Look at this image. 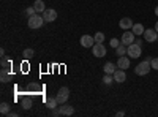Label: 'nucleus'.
Instances as JSON below:
<instances>
[{
    "mask_svg": "<svg viewBox=\"0 0 158 117\" xmlns=\"http://www.w3.org/2000/svg\"><path fill=\"white\" fill-rule=\"evenodd\" d=\"M150 57L147 59V60H144V62H141L139 65H136V68H135V73L138 74V76H146V74H149V71L152 70V65H150Z\"/></svg>",
    "mask_w": 158,
    "mask_h": 117,
    "instance_id": "nucleus-1",
    "label": "nucleus"
},
{
    "mask_svg": "<svg viewBox=\"0 0 158 117\" xmlns=\"http://www.w3.org/2000/svg\"><path fill=\"white\" fill-rule=\"evenodd\" d=\"M29 27L32 29V30H36V29H40L41 25L44 24V18L43 16H40L38 13H35L33 16H29Z\"/></svg>",
    "mask_w": 158,
    "mask_h": 117,
    "instance_id": "nucleus-2",
    "label": "nucleus"
},
{
    "mask_svg": "<svg viewBox=\"0 0 158 117\" xmlns=\"http://www.w3.org/2000/svg\"><path fill=\"white\" fill-rule=\"evenodd\" d=\"M127 54L131 57V59H138V57H141V54H142V46H139L138 43H131V44H128L127 46Z\"/></svg>",
    "mask_w": 158,
    "mask_h": 117,
    "instance_id": "nucleus-3",
    "label": "nucleus"
},
{
    "mask_svg": "<svg viewBox=\"0 0 158 117\" xmlns=\"http://www.w3.org/2000/svg\"><path fill=\"white\" fill-rule=\"evenodd\" d=\"M57 101H59V105H63V103H67L68 98H70V89L68 87H60L59 89V92L56 95Z\"/></svg>",
    "mask_w": 158,
    "mask_h": 117,
    "instance_id": "nucleus-4",
    "label": "nucleus"
},
{
    "mask_svg": "<svg viewBox=\"0 0 158 117\" xmlns=\"http://www.w3.org/2000/svg\"><path fill=\"white\" fill-rule=\"evenodd\" d=\"M92 52H94V56H95V57L101 59V57L106 56V48H104V44H103V43H95L94 46H92Z\"/></svg>",
    "mask_w": 158,
    "mask_h": 117,
    "instance_id": "nucleus-5",
    "label": "nucleus"
},
{
    "mask_svg": "<svg viewBox=\"0 0 158 117\" xmlns=\"http://www.w3.org/2000/svg\"><path fill=\"white\" fill-rule=\"evenodd\" d=\"M144 40L147 43H153L158 40V32L155 29H146L144 30Z\"/></svg>",
    "mask_w": 158,
    "mask_h": 117,
    "instance_id": "nucleus-6",
    "label": "nucleus"
},
{
    "mask_svg": "<svg viewBox=\"0 0 158 117\" xmlns=\"http://www.w3.org/2000/svg\"><path fill=\"white\" fill-rule=\"evenodd\" d=\"M43 18H44V22H54L57 19V11L52 8H46L43 11Z\"/></svg>",
    "mask_w": 158,
    "mask_h": 117,
    "instance_id": "nucleus-7",
    "label": "nucleus"
},
{
    "mask_svg": "<svg viewBox=\"0 0 158 117\" xmlns=\"http://www.w3.org/2000/svg\"><path fill=\"white\" fill-rule=\"evenodd\" d=\"M120 43H122V44H125V46H128V44H131V43H135V33L131 32V30H127V32H123Z\"/></svg>",
    "mask_w": 158,
    "mask_h": 117,
    "instance_id": "nucleus-8",
    "label": "nucleus"
},
{
    "mask_svg": "<svg viewBox=\"0 0 158 117\" xmlns=\"http://www.w3.org/2000/svg\"><path fill=\"white\" fill-rule=\"evenodd\" d=\"M79 43H81L82 48H92V46L95 44V38H94V36H90V35H84V36H81Z\"/></svg>",
    "mask_w": 158,
    "mask_h": 117,
    "instance_id": "nucleus-9",
    "label": "nucleus"
},
{
    "mask_svg": "<svg viewBox=\"0 0 158 117\" xmlns=\"http://www.w3.org/2000/svg\"><path fill=\"white\" fill-rule=\"evenodd\" d=\"M112 76H114V81H115V82H125V81H127V73H125V70H122V68L115 70Z\"/></svg>",
    "mask_w": 158,
    "mask_h": 117,
    "instance_id": "nucleus-10",
    "label": "nucleus"
},
{
    "mask_svg": "<svg viewBox=\"0 0 158 117\" xmlns=\"http://www.w3.org/2000/svg\"><path fill=\"white\" fill-rule=\"evenodd\" d=\"M59 111H60V115H73L74 114V108L71 105H67V103L59 106Z\"/></svg>",
    "mask_w": 158,
    "mask_h": 117,
    "instance_id": "nucleus-11",
    "label": "nucleus"
},
{
    "mask_svg": "<svg viewBox=\"0 0 158 117\" xmlns=\"http://www.w3.org/2000/svg\"><path fill=\"white\" fill-rule=\"evenodd\" d=\"M118 25H120L122 30H130L131 27H133V21H131V18H122L120 22H118Z\"/></svg>",
    "mask_w": 158,
    "mask_h": 117,
    "instance_id": "nucleus-12",
    "label": "nucleus"
},
{
    "mask_svg": "<svg viewBox=\"0 0 158 117\" xmlns=\"http://www.w3.org/2000/svg\"><path fill=\"white\" fill-rule=\"evenodd\" d=\"M117 68H122V70L130 68V59H128V57H125V56L118 57V60H117Z\"/></svg>",
    "mask_w": 158,
    "mask_h": 117,
    "instance_id": "nucleus-13",
    "label": "nucleus"
},
{
    "mask_svg": "<svg viewBox=\"0 0 158 117\" xmlns=\"http://www.w3.org/2000/svg\"><path fill=\"white\" fill-rule=\"evenodd\" d=\"M0 81L2 82H10L11 81V73L8 68H2V71H0Z\"/></svg>",
    "mask_w": 158,
    "mask_h": 117,
    "instance_id": "nucleus-14",
    "label": "nucleus"
},
{
    "mask_svg": "<svg viewBox=\"0 0 158 117\" xmlns=\"http://www.w3.org/2000/svg\"><path fill=\"white\" fill-rule=\"evenodd\" d=\"M46 106L52 111V109H56V108H59V101H57V98L56 97H49L48 100H46Z\"/></svg>",
    "mask_w": 158,
    "mask_h": 117,
    "instance_id": "nucleus-15",
    "label": "nucleus"
},
{
    "mask_svg": "<svg viewBox=\"0 0 158 117\" xmlns=\"http://www.w3.org/2000/svg\"><path fill=\"white\" fill-rule=\"evenodd\" d=\"M144 30H146V29H144V25L142 24H133V27H131V32H133L136 36H139V35H144Z\"/></svg>",
    "mask_w": 158,
    "mask_h": 117,
    "instance_id": "nucleus-16",
    "label": "nucleus"
},
{
    "mask_svg": "<svg viewBox=\"0 0 158 117\" xmlns=\"http://www.w3.org/2000/svg\"><path fill=\"white\" fill-rule=\"evenodd\" d=\"M103 70H104V73H106V74H114V71L117 70V67H115L112 62H108V63H104Z\"/></svg>",
    "mask_w": 158,
    "mask_h": 117,
    "instance_id": "nucleus-17",
    "label": "nucleus"
},
{
    "mask_svg": "<svg viewBox=\"0 0 158 117\" xmlns=\"http://www.w3.org/2000/svg\"><path fill=\"white\" fill-rule=\"evenodd\" d=\"M21 103H22V108H24V109H30L32 105H33V100L29 98V97H24V98L21 100Z\"/></svg>",
    "mask_w": 158,
    "mask_h": 117,
    "instance_id": "nucleus-18",
    "label": "nucleus"
},
{
    "mask_svg": "<svg viewBox=\"0 0 158 117\" xmlns=\"http://www.w3.org/2000/svg\"><path fill=\"white\" fill-rule=\"evenodd\" d=\"M33 8L36 10V13H43V11L46 10V6H44V2H43V0H36V2L33 3Z\"/></svg>",
    "mask_w": 158,
    "mask_h": 117,
    "instance_id": "nucleus-19",
    "label": "nucleus"
},
{
    "mask_svg": "<svg viewBox=\"0 0 158 117\" xmlns=\"http://www.w3.org/2000/svg\"><path fill=\"white\" fill-rule=\"evenodd\" d=\"M127 51H128V49H127V46L120 43V44H118V46L115 48V54H117L118 57H122V56H125V54H127Z\"/></svg>",
    "mask_w": 158,
    "mask_h": 117,
    "instance_id": "nucleus-20",
    "label": "nucleus"
},
{
    "mask_svg": "<svg viewBox=\"0 0 158 117\" xmlns=\"http://www.w3.org/2000/svg\"><path fill=\"white\" fill-rule=\"evenodd\" d=\"M0 112H2L3 115L10 114V105L8 103H2V105H0Z\"/></svg>",
    "mask_w": 158,
    "mask_h": 117,
    "instance_id": "nucleus-21",
    "label": "nucleus"
},
{
    "mask_svg": "<svg viewBox=\"0 0 158 117\" xmlns=\"http://www.w3.org/2000/svg\"><path fill=\"white\" fill-rule=\"evenodd\" d=\"M94 38H95V43H103L104 41V33L103 32H97Z\"/></svg>",
    "mask_w": 158,
    "mask_h": 117,
    "instance_id": "nucleus-22",
    "label": "nucleus"
},
{
    "mask_svg": "<svg viewBox=\"0 0 158 117\" xmlns=\"http://www.w3.org/2000/svg\"><path fill=\"white\" fill-rule=\"evenodd\" d=\"M103 82L106 84V86H109L111 82H114V76H111V74H104V77H103Z\"/></svg>",
    "mask_w": 158,
    "mask_h": 117,
    "instance_id": "nucleus-23",
    "label": "nucleus"
},
{
    "mask_svg": "<svg viewBox=\"0 0 158 117\" xmlns=\"http://www.w3.org/2000/svg\"><path fill=\"white\" fill-rule=\"evenodd\" d=\"M33 54H35V51H33V49H30V48H27V49L24 51V57H25V59H30Z\"/></svg>",
    "mask_w": 158,
    "mask_h": 117,
    "instance_id": "nucleus-24",
    "label": "nucleus"
},
{
    "mask_svg": "<svg viewBox=\"0 0 158 117\" xmlns=\"http://www.w3.org/2000/svg\"><path fill=\"white\" fill-rule=\"evenodd\" d=\"M8 67H11V60L6 57H2V68H8Z\"/></svg>",
    "mask_w": 158,
    "mask_h": 117,
    "instance_id": "nucleus-25",
    "label": "nucleus"
},
{
    "mask_svg": "<svg viewBox=\"0 0 158 117\" xmlns=\"http://www.w3.org/2000/svg\"><path fill=\"white\" fill-rule=\"evenodd\" d=\"M35 13H36V10L33 8V5H32V6H29L27 10H25V15H27V16H33Z\"/></svg>",
    "mask_w": 158,
    "mask_h": 117,
    "instance_id": "nucleus-26",
    "label": "nucleus"
},
{
    "mask_svg": "<svg viewBox=\"0 0 158 117\" xmlns=\"http://www.w3.org/2000/svg\"><path fill=\"white\" fill-rule=\"evenodd\" d=\"M150 65H152V70H156V71H158V57L152 59V60H150Z\"/></svg>",
    "mask_w": 158,
    "mask_h": 117,
    "instance_id": "nucleus-27",
    "label": "nucleus"
},
{
    "mask_svg": "<svg viewBox=\"0 0 158 117\" xmlns=\"http://www.w3.org/2000/svg\"><path fill=\"white\" fill-rule=\"evenodd\" d=\"M118 44H120V41H118L117 38H112V40H111V48H114V49H115Z\"/></svg>",
    "mask_w": 158,
    "mask_h": 117,
    "instance_id": "nucleus-28",
    "label": "nucleus"
},
{
    "mask_svg": "<svg viewBox=\"0 0 158 117\" xmlns=\"http://www.w3.org/2000/svg\"><path fill=\"white\" fill-rule=\"evenodd\" d=\"M115 115H117V117H122V115H125V112H123V111H118Z\"/></svg>",
    "mask_w": 158,
    "mask_h": 117,
    "instance_id": "nucleus-29",
    "label": "nucleus"
},
{
    "mask_svg": "<svg viewBox=\"0 0 158 117\" xmlns=\"http://www.w3.org/2000/svg\"><path fill=\"white\" fill-rule=\"evenodd\" d=\"M155 15H156V18H158V5L155 6Z\"/></svg>",
    "mask_w": 158,
    "mask_h": 117,
    "instance_id": "nucleus-30",
    "label": "nucleus"
},
{
    "mask_svg": "<svg viewBox=\"0 0 158 117\" xmlns=\"http://www.w3.org/2000/svg\"><path fill=\"white\" fill-rule=\"evenodd\" d=\"M155 30L158 32V21H156V24H155Z\"/></svg>",
    "mask_w": 158,
    "mask_h": 117,
    "instance_id": "nucleus-31",
    "label": "nucleus"
}]
</instances>
